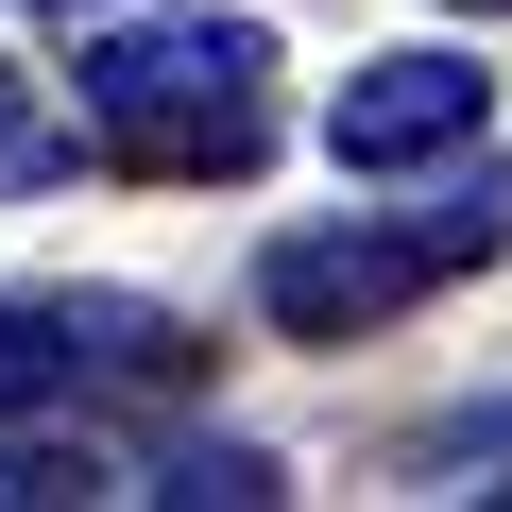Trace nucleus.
I'll use <instances>...</instances> for the list:
<instances>
[{"mask_svg":"<svg viewBox=\"0 0 512 512\" xmlns=\"http://www.w3.org/2000/svg\"><path fill=\"white\" fill-rule=\"evenodd\" d=\"M495 256H512V205H495V154H461V188H444V205H410V222L342 205V222L256 239V308H274L291 342H376L393 308H427V291L495 274Z\"/></svg>","mask_w":512,"mask_h":512,"instance_id":"2","label":"nucleus"},{"mask_svg":"<svg viewBox=\"0 0 512 512\" xmlns=\"http://www.w3.org/2000/svg\"><path fill=\"white\" fill-rule=\"evenodd\" d=\"M52 171H69V120H52L18 69H0V188H52Z\"/></svg>","mask_w":512,"mask_h":512,"instance_id":"6","label":"nucleus"},{"mask_svg":"<svg viewBox=\"0 0 512 512\" xmlns=\"http://www.w3.org/2000/svg\"><path fill=\"white\" fill-rule=\"evenodd\" d=\"M18 18H120V0H18Z\"/></svg>","mask_w":512,"mask_h":512,"instance_id":"7","label":"nucleus"},{"mask_svg":"<svg viewBox=\"0 0 512 512\" xmlns=\"http://www.w3.org/2000/svg\"><path fill=\"white\" fill-rule=\"evenodd\" d=\"M444 18H512V0H444Z\"/></svg>","mask_w":512,"mask_h":512,"instance_id":"8","label":"nucleus"},{"mask_svg":"<svg viewBox=\"0 0 512 512\" xmlns=\"http://www.w3.org/2000/svg\"><path fill=\"white\" fill-rule=\"evenodd\" d=\"M69 103L120 171L154 188H239L274 154V35L256 18H120L69 52Z\"/></svg>","mask_w":512,"mask_h":512,"instance_id":"1","label":"nucleus"},{"mask_svg":"<svg viewBox=\"0 0 512 512\" xmlns=\"http://www.w3.org/2000/svg\"><path fill=\"white\" fill-rule=\"evenodd\" d=\"M171 393H205V342L154 291H18L0 308V427H120Z\"/></svg>","mask_w":512,"mask_h":512,"instance_id":"3","label":"nucleus"},{"mask_svg":"<svg viewBox=\"0 0 512 512\" xmlns=\"http://www.w3.org/2000/svg\"><path fill=\"white\" fill-rule=\"evenodd\" d=\"M325 154H342V171H444V154H495V69H478V52H376V69H342Z\"/></svg>","mask_w":512,"mask_h":512,"instance_id":"4","label":"nucleus"},{"mask_svg":"<svg viewBox=\"0 0 512 512\" xmlns=\"http://www.w3.org/2000/svg\"><path fill=\"white\" fill-rule=\"evenodd\" d=\"M137 495H171V512H205V495H222V512H274L291 461H274V444H239V427H188V444L137 461Z\"/></svg>","mask_w":512,"mask_h":512,"instance_id":"5","label":"nucleus"}]
</instances>
